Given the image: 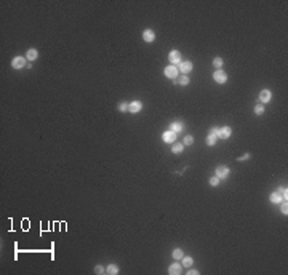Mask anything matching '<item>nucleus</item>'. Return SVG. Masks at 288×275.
Wrapping results in <instances>:
<instances>
[{
	"mask_svg": "<svg viewBox=\"0 0 288 275\" xmlns=\"http://www.w3.org/2000/svg\"><path fill=\"white\" fill-rule=\"evenodd\" d=\"M223 62H224V61H223L221 58H215V59H213V66H215V67H218V69H221V67H223Z\"/></svg>",
	"mask_w": 288,
	"mask_h": 275,
	"instance_id": "5701e85b",
	"label": "nucleus"
},
{
	"mask_svg": "<svg viewBox=\"0 0 288 275\" xmlns=\"http://www.w3.org/2000/svg\"><path fill=\"white\" fill-rule=\"evenodd\" d=\"M106 272H107L109 275H115V273H119V266H115V264H109V266L106 267Z\"/></svg>",
	"mask_w": 288,
	"mask_h": 275,
	"instance_id": "a211bd4d",
	"label": "nucleus"
},
{
	"mask_svg": "<svg viewBox=\"0 0 288 275\" xmlns=\"http://www.w3.org/2000/svg\"><path fill=\"white\" fill-rule=\"evenodd\" d=\"M213 78H215L216 83H221L223 85V83H226V82H227V74L224 71H221V69H218V71L213 74Z\"/></svg>",
	"mask_w": 288,
	"mask_h": 275,
	"instance_id": "7ed1b4c3",
	"label": "nucleus"
},
{
	"mask_svg": "<svg viewBox=\"0 0 288 275\" xmlns=\"http://www.w3.org/2000/svg\"><path fill=\"white\" fill-rule=\"evenodd\" d=\"M181 261H183V267H187V269H189L192 264H194V259H192L190 256H184Z\"/></svg>",
	"mask_w": 288,
	"mask_h": 275,
	"instance_id": "aec40b11",
	"label": "nucleus"
},
{
	"mask_svg": "<svg viewBox=\"0 0 288 275\" xmlns=\"http://www.w3.org/2000/svg\"><path fill=\"white\" fill-rule=\"evenodd\" d=\"M173 258H174L176 261H181V259L184 258L183 250H181V248H174V250H173Z\"/></svg>",
	"mask_w": 288,
	"mask_h": 275,
	"instance_id": "6ab92c4d",
	"label": "nucleus"
},
{
	"mask_svg": "<svg viewBox=\"0 0 288 275\" xmlns=\"http://www.w3.org/2000/svg\"><path fill=\"white\" fill-rule=\"evenodd\" d=\"M162 139L165 141V142L173 144V142H176V133H174V131H171V130H168V131H165V133L162 134Z\"/></svg>",
	"mask_w": 288,
	"mask_h": 275,
	"instance_id": "6e6552de",
	"label": "nucleus"
},
{
	"mask_svg": "<svg viewBox=\"0 0 288 275\" xmlns=\"http://www.w3.org/2000/svg\"><path fill=\"white\" fill-rule=\"evenodd\" d=\"M280 210H282V213H283V214H288V203H286V200H283V202H282Z\"/></svg>",
	"mask_w": 288,
	"mask_h": 275,
	"instance_id": "cd10ccee",
	"label": "nucleus"
},
{
	"mask_svg": "<svg viewBox=\"0 0 288 275\" xmlns=\"http://www.w3.org/2000/svg\"><path fill=\"white\" fill-rule=\"evenodd\" d=\"M248 158H250V155H248V154H245V155L239 157V160H248Z\"/></svg>",
	"mask_w": 288,
	"mask_h": 275,
	"instance_id": "2f4dec72",
	"label": "nucleus"
},
{
	"mask_svg": "<svg viewBox=\"0 0 288 275\" xmlns=\"http://www.w3.org/2000/svg\"><path fill=\"white\" fill-rule=\"evenodd\" d=\"M143 40H144V42H147V43L154 42V40H155V32L152 29H146L143 32Z\"/></svg>",
	"mask_w": 288,
	"mask_h": 275,
	"instance_id": "1a4fd4ad",
	"label": "nucleus"
},
{
	"mask_svg": "<svg viewBox=\"0 0 288 275\" xmlns=\"http://www.w3.org/2000/svg\"><path fill=\"white\" fill-rule=\"evenodd\" d=\"M255 114H256V115H263V114H264V106H263V104H256Z\"/></svg>",
	"mask_w": 288,
	"mask_h": 275,
	"instance_id": "412c9836",
	"label": "nucleus"
},
{
	"mask_svg": "<svg viewBox=\"0 0 288 275\" xmlns=\"http://www.w3.org/2000/svg\"><path fill=\"white\" fill-rule=\"evenodd\" d=\"M277 192L282 195V198H283V200H286V197H288V189H286V187H280Z\"/></svg>",
	"mask_w": 288,
	"mask_h": 275,
	"instance_id": "4be33fe9",
	"label": "nucleus"
},
{
	"mask_svg": "<svg viewBox=\"0 0 288 275\" xmlns=\"http://www.w3.org/2000/svg\"><path fill=\"white\" fill-rule=\"evenodd\" d=\"M207 144H208V146H215V144H216V138H215V136H211V134H208V138H207Z\"/></svg>",
	"mask_w": 288,
	"mask_h": 275,
	"instance_id": "a878e982",
	"label": "nucleus"
},
{
	"mask_svg": "<svg viewBox=\"0 0 288 275\" xmlns=\"http://www.w3.org/2000/svg\"><path fill=\"white\" fill-rule=\"evenodd\" d=\"M219 181H221V179H219V178H218V176H213V178H211V179H210V186L216 187V186L219 184Z\"/></svg>",
	"mask_w": 288,
	"mask_h": 275,
	"instance_id": "bb28decb",
	"label": "nucleus"
},
{
	"mask_svg": "<svg viewBox=\"0 0 288 275\" xmlns=\"http://www.w3.org/2000/svg\"><path fill=\"white\" fill-rule=\"evenodd\" d=\"M270 99H272V93H270L269 90H263L261 93H259V101H261L263 104L269 102Z\"/></svg>",
	"mask_w": 288,
	"mask_h": 275,
	"instance_id": "9b49d317",
	"label": "nucleus"
},
{
	"mask_svg": "<svg viewBox=\"0 0 288 275\" xmlns=\"http://www.w3.org/2000/svg\"><path fill=\"white\" fill-rule=\"evenodd\" d=\"M174 83H178V85L184 87V85H187V83H189V77H187L186 74H181L179 77H178V78L174 80Z\"/></svg>",
	"mask_w": 288,
	"mask_h": 275,
	"instance_id": "2eb2a0df",
	"label": "nucleus"
},
{
	"mask_svg": "<svg viewBox=\"0 0 288 275\" xmlns=\"http://www.w3.org/2000/svg\"><path fill=\"white\" fill-rule=\"evenodd\" d=\"M176 67H178V71H179V74H189L192 71V62L190 61H181Z\"/></svg>",
	"mask_w": 288,
	"mask_h": 275,
	"instance_id": "20e7f679",
	"label": "nucleus"
},
{
	"mask_svg": "<svg viewBox=\"0 0 288 275\" xmlns=\"http://www.w3.org/2000/svg\"><path fill=\"white\" fill-rule=\"evenodd\" d=\"M170 130H171V131H174V133L178 134L179 131H183V130H184V123H181V122H173L171 125H170Z\"/></svg>",
	"mask_w": 288,
	"mask_h": 275,
	"instance_id": "4468645a",
	"label": "nucleus"
},
{
	"mask_svg": "<svg viewBox=\"0 0 288 275\" xmlns=\"http://www.w3.org/2000/svg\"><path fill=\"white\" fill-rule=\"evenodd\" d=\"M269 200L272 203H282L283 202V198H282V195L279 194V192H272V194L269 195Z\"/></svg>",
	"mask_w": 288,
	"mask_h": 275,
	"instance_id": "dca6fc26",
	"label": "nucleus"
},
{
	"mask_svg": "<svg viewBox=\"0 0 288 275\" xmlns=\"http://www.w3.org/2000/svg\"><path fill=\"white\" fill-rule=\"evenodd\" d=\"M211 136H215L216 139H219V128H211V133H210Z\"/></svg>",
	"mask_w": 288,
	"mask_h": 275,
	"instance_id": "c85d7f7f",
	"label": "nucleus"
},
{
	"mask_svg": "<svg viewBox=\"0 0 288 275\" xmlns=\"http://www.w3.org/2000/svg\"><path fill=\"white\" fill-rule=\"evenodd\" d=\"M141 109H143V102H141V101H131V102L128 104V112H131V114L141 112Z\"/></svg>",
	"mask_w": 288,
	"mask_h": 275,
	"instance_id": "423d86ee",
	"label": "nucleus"
},
{
	"mask_svg": "<svg viewBox=\"0 0 288 275\" xmlns=\"http://www.w3.org/2000/svg\"><path fill=\"white\" fill-rule=\"evenodd\" d=\"M187 273H189V275H199V270H197V269H195V270H194V269H189Z\"/></svg>",
	"mask_w": 288,
	"mask_h": 275,
	"instance_id": "7c9ffc66",
	"label": "nucleus"
},
{
	"mask_svg": "<svg viewBox=\"0 0 288 275\" xmlns=\"http://www.w3.org/2000/svg\"><path fill=\"white\" fill-rule=\"evenodd\" d=\"M181 272H183V264H179V262H173L170 266V269H168L170 275H179Z\"/></svg>",
	"mask_w": 288,
	"mask_h": 275,
	"instance_id": "9d476101",
	"label": "nucleus"
},
{
	"mask_svg": "<svg viewBox=\"0 0 288 275\" xmlns=\"http://www.w3.org/2000/svg\"><path fill=\"white\" fill-rule=\"evenodd\" d=\"M229 168L227 167H224V165H219V167L216 168V176L219 178V179H226V178L229 176Z\"/></svg>",
	"mask_w": 288,
	"mask_h": 275,
	"instance_id": "0eeeda50",
	"label": "nucleus"
},
{
	"mask_svg": "<svg viewBox=\"0 0 288 275\" xmlns=\"http://www.w3.org/2000/svg\"><path fill=\"white\" fill-rule=\"evenodd\" d=\"M163 74H165V77H168V78H171V80H176L178 77H179V71H178V67L173 66V64L167 66L165 71H163Z\"/></svg>",
	"mask_w": 288,
	"mask_h": 275,
	"instance_id": "f257e3e1",
	"label": "nucleus"
},
{
	"mask_svg": "<svg viewBox=\"0 0 288 275\" xmlns=\"http://www.w3.org/2000/svg\"><path fill=\"white\" fill-rule=\"evenodd\" d=\"M184 150V144L181 142H173V147H171V152L173 154H181Z\"/></svg>",
	"mask_w": 288,
	"mask_h": 275,
	"instance_id": "f3484780",
	"label": "nucleus"
},
{
	"mask_svg": "<svg viewBox=\"0 0 288 275\" xmlns=\"http://www.w3.org/2000/svg\"><path fill=\"white\" fill-rule=\"evenodd\" d=\"M192 142H194V138H192L190 134H187V136H184V146H190Z\"/></svg>",
	"mask_w": 288,
	"mask_h": 275,
	"instance_id": "b1692460",
	"label": "nucleus"
},
{
	"mask_svg": "<svg viewBox=\"0 0 288 275\" xmlns=\"http://www.w3.org/2000/svg\"><path fill=\"white\" fill-rule=\"evenodd\" d=\"M37 56H38V51L35 48H29V50H27V53H26V59L27 61H35Z\"/></svg>",
	"mask_w": 288,
	"mask_h": 275,
	"instance_id": "ddd939ff",
	"label": "nucleus"
},
{
	"mask_svg": "<svg viewBox=\"0 0 288 275\" xmlns=\"http://www.w3.org/2000/svg\"><path fill=\"white\" fill-rule=\"evenodd\" d=\"M26 61H27V59H26L24 56H16L15 59L11 61V67H13V69H23V67L27 66Z\"/></svg>",
	"mask_w": 288,
	"mask_h": 275,
	"instance_id": "39448f33",
	"label": "nucleus"
},
{
	"mask_svg": "<svg viewBox=\"0 0 288 275\" xmlns=\"http://www.w3.org/2000/svg\"><path fill=\"white\" fill-rule=\"evenodd\" d=\"M119 111L120 112H128V104L127 102H120L119 104Z\"/></svg>",
	"mask_w": 288,
	"mask_h": 275,
	"instance_id": "393cba45",
	"label": "nucleus"
},
{
	"mask_svg": "<svg viewBox=\"0 0 288 275\" xmlns=\"http://www.w3.org/2000/svg\"><path fill=\"white\" fill-rule=\"evenodd\" d=\"M230 134H232V130L229 127H221V128H219V138H221V139H227V138H230Z\"/></svg>",
	"mask_w": 288,
	"mask_h": 275,
	"instance_id": "f8f14e48",
	"label": "nucleus"
},
{
	"mask_svg": "<svg viewBox=\"0 0 288 275\" xmlns=\"http://www.w3.org/2000/svg\"><path fill=\"white\" fill-rule=\"evenodd\" d=\"M168 59H170V64H173V66H178L181 61H183V58H181V53L178 51V50H173V51H170V54H168Z\"/></svg>",
	"mask_w": 288,
	"mask_h": 275,
	"instance_id": "f03ea898",
	"label": "nucleus"
},
{
	"mask_svg": "<svg viewBox=\"0 0 288 275\" xmlns=\"http://www.w3.org/2000/svg\"><path fill=\"white\" fill-rule=\"evenodd\" d=\"M94 272H96V273H104L106 269H104L103 266H96V267H94Z\"/></svg>",
	"mask_w": 288,
	"mask_h": 275,
	"instance_id": "c756f323",
	"label": "nucleus"
}]
</instances>
